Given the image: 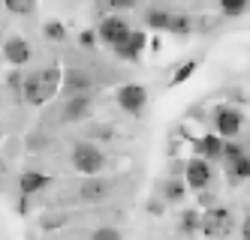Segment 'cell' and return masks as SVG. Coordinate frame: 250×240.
<instances>
[{
    "mask_svg": "<svg viewBox=\"0 0 250 240\" xmlns=\"http://www.w3.org/2000/svg\"><path fill=\"white\" fill-rule=\"evenodd\" d=\"M61 87H63V69L61 66H42V69L24 72L21 99L27 105H45L51 96H58Z\"/></svg>",
    "mask_w": 250,
    "mask_h": 240,
    "instance_id": "cell-1",
    "label": "cell"
},
{
    "mask_svg": "<svg viewBox=\"0 0 250 240\" xmlns=\"http://www.w3.org/2000/svg\"><path fill=\"white\" fill-rule=\"evenodd\" d=\"M69 159H73V168L84 177H97L105 171V165H109V159H105V153L100 150L97 144L91 141H79L73 144V153H69Z\"/></svg>",
    "mask_w": 250,
    "mask_h": 240,
    "instance_id": "cell-2",
    "label": "cell"
},
{
    "mask_svg": "<svg viewBox=\"0 0 250 240\" xmlns=\"http://www.w3.org/2000/svg\"><path fill=\"white\" fill-rule=\"evenodd\" d=\"M235 231V219L226 207H208L202 210V234L211 240H223Z\"/></svg>",
    "mask_w": 250,
    "mask_h": 240,
    "instance_id": "cell-3",
    "label": "cell"
},
{
    "mask_svg": "<svg viewBox=\"0 0 250 240\" xmlns=\"http://www.w3.org/2000/svg\"><path fill=\"white\" fill-rule=\"evenodd\" d=\"M130 30H133V27H130L127 18H121V15H103V18H100V24H97V39H100L103 45L115 48Z\"/></svg>",
    "mask_w": 250,
    "mask_h": 240,
    "instance_id": "cell-4",
    "label": "cell"
},
{
    "mask_svg": "<svg viewBox=\"0 0 250 240\" xmlns=\"http://www.w3.org/2000/svg\"><path fill=\"white\" fill-rule=\"evenodd\" d=\"M115 99L121 105V111H127V114H142L145 111V105H148V90L142 87V84H121L115 90Z\"/></svg>",
    "mask_w": 250,
    "mask_h": 240,
    "instance_id": "cell-5",
    "label": "cell"
},
{
    "mask_svg": "<svg viewBox=\"0 0 250 240\" xmlns=\"http://www.w3.org/2000/svg\"><path fill=\"white\" fill-rule=\"evenodd\" d=\"M94 111V96L91 93H73V96H66L63 108H61V120L63 123H82L87 120Z\"/></svg>",
    "mask_w": 250,
    "mask_h": 240,
    "instance_id": "cell-6",
    "label": "cell"
},
{
    "mask_svg": "<svg viewBox=\"0 0 250 240\" xmlns=\"http://www.w3.org/2000/svg\"><path fill=\"white\" fill-rule=\"evenodd\" d=\"M241 120L244 114L232 105H217L214 108V129H217L220 138H235L241 132Z\"/></svg>",
    "mask_w": 250,
    "mask_h": 240,
    "instance_id": "cell-7",
    "label": "cell"
},
{
    "mask_svg": "<svg viewBox=\"0 0 250 240\" xmlns=\"http://www.w3.org/2000/svg\"><path fill=\"white\" fill-rule=\"evenodd\" d=\"M145 48H148V33L145 30H130L127 36H124V39L112 48L115 54L121 60H130V63H136L142 54H145Z\"/></svg>",
    "mask_w": 250,
    "mask_h": 240,
    "instance_id": "cell-8",
    "label": "cell"
},
{
    "mask_svg": "<svg viewBox=\"0 0 250 240\" xmlns=\"http://www.w3.org/2000/svg\"><path fill=\"white\" fill-rule=\"evenodd\" d=\"M184 180H187V186H190V189L202 192L208 183H211V162L202 159V156H193V159L184 165Z\"/></svg>",
    "mask_w": 250,
    "mask_h": 240,
    "instance_id": "cell-9",
    "label": "cell"
},
{
    "mask_svg": "<svg viewBox=\"0 0 250 240\" xmlns=\"http://www.w3.org/2000/svg\"><path fill=\"white\" fill-rule=\"evenodd\" d=\"M3 57H6V63H9V66H15V69L27 66V63H30V57H33L30 42L24 39V36H9V39L3 42Z\"/></svg>",
    "mask_w": 250,
    "mask_h": 240,
    "instance_id": "cell-10",
    "label": "cell"
},
{
    "mask_svg": "<svg viewBox=\"0 0 250 240\" xmlns=\"http://www.w3.org/2000/svg\"><path fill=\"white\" fill-rule=\"evenodd\" d=\"M193 153L208 159V162H220V156H223V138L217 132H208L202 138H193Z\"/></svg>",
    "mask_w": 250,
    "mask_h": 240,
    "instance_id": "cell-11",
    "label": "cell"
},
{
    "mask_svg": "<svg viewBox=\"0 0 250 240\" xmlns=\"http://www.w3.org/2000/svg\"><path fill=\"white\" fill-rule=\"evenodd\" d=\"M51 183V177L48 174H42V171H21L19 174V192H21V204L27 198H33L37 192H42L45 186Z\"/></svg>",
    "mask_w": 250,
    "mask_h": 240,
    "instance_id": "cell-12",
    "label": "cell"
},
{
    "mask_svg": "<svg viewBox=\"0 0 250 240\" xmlns=\"http://www.w3.org/2000/svg\"><path fill=\"white\" fill-rule=\"evenodd\" d=\"M112 195V183L105 180V177H91V180H84L82 186H79V198L82 201H105Z\"/></svg>",
    "mask_w": 250,
    "mask_h": 240,
    "instance_id": "cell-13",
    "label": "cell"
},
{
    "mask_svg": "<svg viewBox=\"0 0 250 240\" xmlns=\"http://www.w3.org/2000/svg\"><path fill=\"white\" fill-rule=\"evenodd\" d=\"M91 87H94V81L84 69H66L63 72V90L69 96L73 93H91Z\"/></svg>",
    "mask_w": 250,
    "mask_h": 240,
    "instance_id": "cell-14",
    "label": "cell"
},
{
    "mask_svg": "<svg viewBox=\"0 0 250 240\" xmlns=\"http://www.w3.org/2000/svg\"><path fill=\"white\" fill-rule=\"evenodd\" d=\"M178 231L184 237H193V234H202V213L199 210H184L178 216Z\"/></svg>",
    "mask_w": 250,
    "mask_h": 240,
    "instance_id": "cell-15",
    "label": "cell"
},
{
    "mask_svg": "<svg viewBox=\"0 0 250 240\" xmlns=\"http://www.w3.org/2000/svg\"><path fill=\"white\" fill-rule=\"evenodd\" d=\"M193 30H196V24H193L190 15H184V12H172V15H169L166 33H172V36H190Z\"/></svg>",
    "mask_w": 250,
    "mask_h": 240,
    "instance_id": "cell-16",
    "label": "cell"
},
{
    "mask_svg": "<svg viewBox=\"0 0 250 240\" xmlns=\"http://www.w3.org/2000/svg\"><path fill=\"white\" fill-rule=\"evenodd\" d=\"M244 153H247V150H244L241 141H235V138H223V156H220V162L226 165V168H229V165H235Z\"/></svg>",
    "mask_w": 250,
    "mask_h": 240,
    "instance_id": "cell-17",
    "label": "cell"
},
{
    "mask_svg": "<svg viewBox=\"0 0 250 240\" xmlns=\"http://www.w3.org/2000/svg\"><path fill=\"white\" fill-rule=\"evenodd\" d=\"M226 177H229V183L250 180V153H244L235 165H229V168H226Z\"/></svg>",
    "mask_w": 250,
    "mask_h": 240,
    "instance_id": "cell-18",
    "label": "cell"
},
{
    "mask_svg": "<svg viewBox=\"0 0 250 240\" xmlns=\"http://www.w3.org/2000/svg\"><path fill=\"white\" fill-rule=\"evenodd\" d=\"M184 189L187 186L178 177H169L163 183V201H166V204H178V201H184Z\"/></svg>",
    "mask_w": 250,
    "mask_h": 240,
    "instance_id": "cell-19",
    "label": "cell"
},
{
    "mask_svg": "<svg viewBox=\"0 0 250 240\" xmlns=\"http://www.w3.org/2000/svg\"><path fill=\"white\" fill-rule=\"evenodd\" d=\"M169 15H172V12L160 9V6H151V9L145 12V24H148L151 30H166V24H169Z\"/></svg>",
    "mask_w": 250,
    "mask_h": 240,
    "instance_id": "cell-20",
    "label": "cell"
},
{
    "mask_svg": "<svg viewBox=\"0 0 250 240\" xmlns=\"http://www.w3.org/2000/svg\"><path fill=\"white\" fill-rule=\"evenodd\" d=\"M199 69V60H187V63H181L175 69V75L169 78V87H178V84H184L187 78H193V72Z\"/></svg>",
    "mask_w": 250,
    "mask_h": 240,
    "instance_id": "cell-21",
    "label": "cell"
},
{
    "mask_svg": "<svg viewBox=\"0 0 250 240\" xmlns=\"http://www.w3.org/2000/svg\"><path fill=\"white\" fill-rule=\"evenodd\" d=\"M3 6L12 15H33L37 12V0H3Z\"/></svg>",
    "mask_w": 250,
    "mask_h": 240,
    "instance_id": "cell-22",
    "label": "cell"
},
{
    "mask_svg": "<svg viewBox=\"0 0 250 240\" xmlns=\"http://www.w3.org/2000/svg\"><path fill=\"white\" fill-rule=\"evenodd\" d=\"M247 6H250V0H220V9H223V15H229V18L247 12Z\"/></svg>",
    "mask_w": 250,
    "mask_h": 240,
    "instance_id": "cell-23",
    "label": "cell"
},
{
    "mask_svg": "<svg viewBox=\"0 0 250 240\" xmlns=\"http://www.w3.org/2000/svg\"><path fill=\"white\" fill-rule=\"evenodd\" d=\"M42 33H45V39H51V42H63L66 27H63L61 21H48V24L42 27Z\"/></svg>",
    "mask_w": 250,
    "mask_h": 240,
    "instance_id": "cell-24",
    "label": "cell"
},
{
    "mask_svg": "<svg viewBox=\"0 0 250 240\" xmlns=\"http://www.w3.org/2000/svg\"><path fill=\"white\" fill-rule=\"evenodd\" d=\"M105 9H112V12H130L139 6V0H103Z\"/></svg>",
    "mask_w": 250,
    "mask_h": 240,
    "instance_id": "cell-25",
    "label": "cell"
},
{
    "mask_svg": "<svg viewBox=\"0 0 250 240\" xmlns=\"http://www.w3.org/2000/svg\"><path fill=\"white\" fill-rule=\"evenodd\" d=\"M97 42H100V39H97V27H94V30H82V33H79V45H82V48L91 51V48H97Z\"/></svg>",
    "mask_w": 250,
    "mask_h": 240,
    "instance_id": "cell-26",
    "label": "cell"
},
{
    "mask_svg": "<svg viewBox=\"0 0 250 240\" xmlns=\"http://www.w3.org/2000/svg\"><path fill=\"white\" fill-rule=\"evenodd\" d=\"M91 240H124V237H121L118 228H109V225H105V228H97V231L91 234Z\"/></svg>",
    "mask_w": 250,
    "mask_h": 240,
    "instance_id": "cell-27",
    "label": "cell"
},
{
    "mask_svg": "<svg viewBox=\"0 0 250 240\" xmlns=\"http://www.w3.org/2000/svg\"><path fill=\"white\" fill-rule=\"evenodd\" d=\"M6 84L15 90V93H19L21 96V87H24V72H19V69H15V72H9V78H6Z\"/></svg>",
    "mask_w": 250,
    "mask_h": 240,
    "instance_id": "cell-28",
    "label": "cell"
},
{
    "mask_svg": "<svg viewBox=\"0 0 250 240\" xmlns=\"http://www.w3.org/2000/svg\"><path fill=\"white\" fill-rule=\"evenodd\" d=\"M241 234H250V216L244 219V225H241Z\"/></svg>",
    "mask_w": 250,
    "mask_h": 240,
    "instance_id": "cell-29",
    "label": "cell"
},
{
    "mask_svg": "<svg viewBox=\"0 0 250 240\" xmlns=\"http://www.w3.org/2000/svg\"><path fill=\"white\" fill-rule=\"evenodd\" d=\"M0 177H3V162H0Z\"/></svg>",
    "mask_w": 250,
    "mask_h": 240,
    "instance_id": "cell-30",
    "label": "cell"
},
{
    "mask_svg": "<svg viewBox=\"0 0 250 240\" xmlns=\"http://www.w3.org/2000/svg\"><path fill=\"white\" fill-rule=\"evenodd\" d=\"M244 240H250V234H244Z\"/></svg>",
    "mask_w": 250,
    "mask_h": 240,
    "instance_id": "cell-31",
    "label": "cell"
}]
</instances>
